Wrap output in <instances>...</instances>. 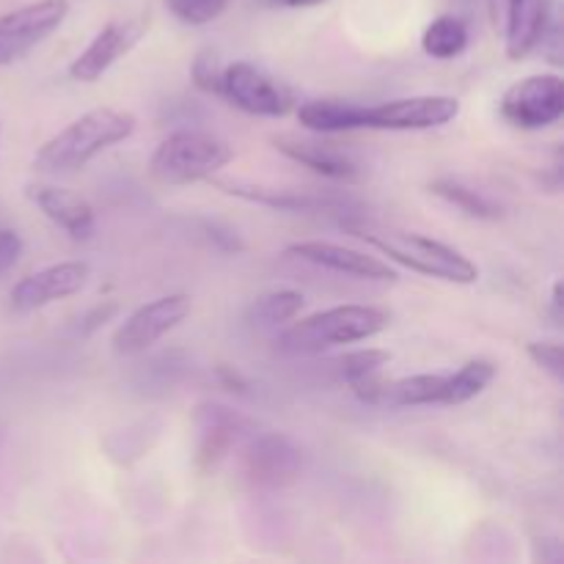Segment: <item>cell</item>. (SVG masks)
I'll list each match as a JSON object with an SVG mask.
<instances>
[{"instance_id": "cell-5", "label": "cell", "mask_w": 564, "mask_h": 564, "mask_svg": "<svg viewBox=\"0 0 564 564\" xmlns=\"http://www.w3.org/2000/svg\"><path fill=\"white\" fill-rule=\"evenodd\" d=\"M220 97L235 108L264 119H284L295 110L290 88L251 61H235L220 72Z\"/></svg>"}, {"instance_id": "cell-2", "label": "cell", "mask_w": 564, "mask_h": 564, "mask_svg": "<svg viewBox=\"0 0 564 564\" xmlns=\"http://www.w3.org/2000/svg\"><path fill=\"white\" fill-rule=\"evenodd\" d=\"M389 323L391 314L386 308L347 303V306L308 314L303 319L295 317L292 323H286L275 345H279L281 352H290V356H317V352L330 350V347L372 339V336L383 334Z\"/></svg>"}, {"instance_id": "cell-21", "label": "cell", "mask_w": 564, "mask_h": 564, "mask_svg": "<svg viewBox=\"0 0 564 564\" xmlns=\"http://www.w3.org/2000/svg\"><path fill=\"white\" fill-rule=\"evenodd\" d=\"M496 378V364L488 358H471L463 364L455 375H446V394L444 405H463L482 394Z\"/></svg>"}, {"instance_id": "cell-26", "label": "cell", "mask_w": 564, "mask_h": 564, "mask_svg": "<svg viewBox=\"0 0 564 564\" xmlns=\"http://www.w3.org/2000/svg\"><path fill=\"white\" fill-rule=\"evenodd\" d=\"M220 72H224V66L218 64V58H215L213 50H202V53L193 58L191 77H193V83L202 88V91L220 97Z\"/></svg>"}, {"instance_id": "cell-23", "label": "cell", "mask_w": 564, "mask_h": 564, "mask_svg": "<svg viewBox=\"0 0 564 564\" xmlns=\"http://www.w3.org/2000/svg\"><path fill=\"white\" fill-rule=\"evenodd\" d=\"M303 295L295 290H273L257 297L251 314L259 325H286L301 314Z\"/></svg>"}, {"instance_id": "cell-6", "label": "cell", "mask_w": 564, "mask_h": 564, "mask_svg": "<svg viewBox=\"0 0 564 564\" xmlns=\"http://www.w3.org/2000/svg\"><path fill=\"white\" fill-rule=\"evenodd\" d=\"M501 116L518 130H545L564 116V80L554 72L529 75L501 97Z\"/></svg>"}, {"instance_id": "cell-9", "label": "cell", "mask_w": 564, "mask_h": 564, "mask_svg": "<svg viewBox=\"0 0 564 564\" xmlns=\"http://www.w3.org/2000/svg\"><path fill=\"white\" fill-rule=\"evenodd\" d=\"M303 452L290 435L262 433L242 449L240 474L251 488L281 490L301 474Z\"/></svg>"}, {"instance_id": "cell-15", "label": "cell", "mask_w": 564, "mask_h": 564, "mask_svg": "<svg viewBox=\"0 0 564 564\" xmlns=\"http://www.w3.org/2000/svg\"><path fill=\"white\" fill-rule=\"evenodd\" d=\"M196 424H198V449H196V466L198 471H213L229 449L235 446V441L240 438V433H246L251 427L246 416H240L237 411L226 405H198L196 411Z\"/></svg>"}, {"instance_id": "cell-8", "label": "cell", "mask_w": 564, "mask_h": 564, "mask_svg": "<svg viewBox=\"0 0 564 564\" xmlns=\"http://www.w3.org/2000/svg\"><path fill=\"white\" fill-rule=\"evenodd\" d=\"M69 14V0H36L0 17V66L25 58Z\"/></svg>"}, {"instance_id": "cell-33", "label": "cell", "mask_w": 564, "mask_h": 564, "mask_svg": "<svg viewBox=\"0 0 564 564\" xmlns=\"http://www.w3.org/2000/svg\"><path fill=\"white\" fill-rule=\"evenodd\" d=\"M551 312H554V319L560 323L562 319V281H554V286H551Z\"/></svg>"}, {"instance_id": "cell-13", "label": "cell", "mask_w": 564, "mask_h": 564, "mask_svg": "<svg viewBox=\"0 0 564 564\" xmlns=\"http://www.w3.org/2000/svg\"><path fill=\"white\" fill-rule=\"evenodd\" d=\"M286 257L301 259V262L317 264V268L334 270V273L352 275V279L361 281H394L397 270L389 262L378 257H369V253L356 251V248L336 246V242H323V240H306L295 242V246L286 248Z\"/></svg>"}, {"instance_id": "cell-20", "label": "cell", "mask_w": 564, "mask_h": 564, "mask_svg": "<svg viewBox=\"0 0 564 564\" xmlns=\"http://www.w3.org/2000/svg\"><path fill=\"white\" fill-rule=\"evenodd\" d=\"M468 47V25L455 14H441L424 28L422 50L435 61H452Z\"/></svg>"}, {"instance_id": "cell-12", "label": "cell", "mask_w": 564, "mask_h": 564, "mask_svg": "<svg viewBox=\"0 0 564 564\" xmlns=\"http://www.w3.org/2000/svg\"><path fill=\"white\" fill-rule=\"evenodd\" d=\"M88 275H91V270L86 262H58L36 270V273L25 275L20 284H14L9 295L11 308L14 312H36L50 303L77 295L86 286Z\"/></svg>"}, {"instance_id": "cell-27", "label": "cell", "mask_w": 564, "mask_h": 564, "mask_svg": "<svg viewBox=\"0 0 564 564\" xmlns=\"http://www.w3.org/2000/svg\"><path fill=\"white\" fill-rule=\"evenodd\" d=\"M529 358H532L543 372H549L556 383H562L564 380L562 345H556V341H532V345H529Z\"/></svg>"}, {"instance_id": "cell-14", "label": "cell", "mask_w": 564, "mask_h": 564, "mask_svg": "<svg viewBox=\"0 0 564 564\" xmlns=\"http://www.w3.org/2000/svg\"><path fill=\"white\" fill-rule=\"evenodd\" d=\"M28 198L36 204L44 213V218L53 220L58 229H64L72 240L83 242L91 240L94 231H97V213L88 204V198H83L80 193L69 191V187L58 185H28L25 187Z\"/></svg>"}, {"instance_id": "cell-10", "label": "cell", "mask_w": 564, "mask_h": 564, "mask_svg": "<svg viewBox=\"0 0 564 564\" xmlns=\"http://www.w3.org/2000/svg\"><path fill=\"white\" fill-rule=\"evenodd\" d=\"M191 308V295H185V292H174V295H163L152 303H143L116 328L113 350L119 356H138V352L149 350L154 341H160L176 325L185 323Z\"/></svg>"}, {"instance_id": "cell-1", "label": "cell", "mask_w": 564, "mask_h": 564, "mask_svg": "<svg viewBox=\"0 0 564 564\" xmlns=\"http://www.w3.org/2000/svg\"><path fill=\"white\" fill-rule=\"evenodd\" d=\"M135 132V116L119 108H94L55 132L39 147L33 165L47 174H69L86 169L97 154Z\"/></svg>"}, {"instance_id": "cell-31", "label": "cell", "mask_w": 564, "mask_h": 564, "mask_svg": "<svg viewBox=\"0 0 564 564\" xmlns=\"http://www.w3.org/2000/svg\"><path fill=\"white\" fill-rule=\"evenodd\" d=\"M119 312V306H116V303H105V306H97L94 308V312H88V317L83 319V330H86V334H91V330H97L99 325H105L108 323L110 317H113V314Z\"/></svg>"}, {"instance_id": "cell-32", "label": "cell", "mask_w": 564, "mask_h": 564, "mask_svg": "<svg viewBox=\"0 0 564 564\" xmlns=\"http://www.w3.org/2000/svg\"><path fill=\"white\" fill-rule=\"evenodd\" d=\"M273 9H312V6L325 3V0H264Z\"/></svg>"}, {"instance_id": "cell-17", "label": "cell", "mask_w": 564, "mask_h": 564, "mask_svg": "<svg viewBox=\"0 0 564 564\" xmlns=\"http://www.w3.org/2000/svg\"><path fill=\"white\" fill-rule=\"evenodd\" d=\"M297 121L312 132H352L364 130V102L352 99H312L297 108Z\"/></svg>"}, {"instance_id": "cell-4", "label": "cell", "mask_w": 564, "mask_h": 564, "mask_svg": "<svg viewBox=\"0 0 564 564\" xmlns=\"http://www.w3.org/2000/svg\"><path fill=\"white\" fill-rule=\"evenodd\" d=\"M235 160V149L220 138L196 130L171 132L152 154V176L163 185H191L213 180Z\"/></svg>"}, {"instance_id": "cell-28", "label": "cell", "mask_w": 564, "mask_h": 564, "mask_svg": "<svg viewBox=\"0 0 564 564\" xmlns=\"http://www.w3.org/2000/svg\"><path fill=\"white\" fill-rule=\"evenodd\" d=\"M523 3L527 0H488L490 17H494V25L501 28L505 39H510L516 33L518 22H521Z\"/></svg>"}, {"instance_id": "cell-18", "label": "cell", "mask_w": 564, "mask_h": 564, "mask_svg": "<svg viewBox=\"0 0 564 564\" xmlns=\"http://www.w3.org/2000/svg\"><path fill=\"white\" fill-rule=\"evenodd\" d=\"M446 375H411L400 380H383L380 405L391 408H424L444 405Z\"/></svg>"}, {"instance_id": "cell-3", "label": "cell", "mask_w": 564, "mask_h": 564, "mask_svg": "<svg viewBox=\"0 0 564 564\" xmlns=\"http://www.w3.org/2000/svg\"><path fill=\"white\" fill-rule=\"evenodd\" d=\"M345 229L350 235L361 237L372 248H378L383 257L391 262L402 264V268L413 270L427 279L449 281V284H474L479 279V268L460 253L457 248L446 246V242L433 240V237L416 235V231H397V229H372V226L352 224L347 220Z\"/></svg>"}, {"instance_id": "cell-11", "label": "cell", "mask_w": 564, "mask_h": 564, "mask_svg": "<svg viewBox=\"0 0 564 564\" xmlns=\"http://www.w3.org/2000/svg\"><path fill=\"white\" fill-rule=\"evenodd\" d=\"M149 14L127 17V20H113L88 42L83 53L69 64V77L77 83H97L113 64H119L124 55L141 44L149 31Z\"/></svg>"}, {"instance_id": "cell-22", "label": "cell", "mask_w": 564, "mask_h": 564, "mask_svg": "<svg viewBox=\"0 0 564 564\" xmlns=\"http://www.w3.org/2000/svg\"><path fill=\"white\" fill-rule=\"evenodd\" d=\"M430 191H433V196L444 198L446 204H452V207H457L460 213H466L468 218L496 220L501 215L499 204H494L488 196H482V193L466 187L463 182L435 180V182H430Z\"/></svg>"}, {"instance_id": "cell-25", "label": "cell", "mask_w": 564, "mask_h": 564, "mask_svg": "<svg viewBox=\"0 0 564 564\" xmlns=\"http://www.w3.org/2000/svg\"><path fill=\"white\" fill-rule=\"evenodd\" d=\"M165 6L185 25H207L229 9L231 0H165Z\"/></svg>"}, {"instance_id": "cell-30", "label": "cell", "mask_w": 564, "mask_h": 564, "mask_svg": "<svg viewBox=\"0 0 564 564\" xmlns=\"http://www.w3.org/2000/svg\"><path fill=\"white\" fill-rule=\"evenodd\" d=\"M215 375H218V380H220V386H224V389L237 391V394H246V391H248L246 375H242L237 367H229V364H218V367H215Z\"/></svg>"}, {"instance_id": "cell-7", "label": "cell", "mask_w": 564, "mask_h": 564, "mask_svg": "<svg viewBox=\"0 0 564 564\" xmlns=\"http://www.w3.org/2000/svg\"><path fill=\"white\" fill-rule=\"evenodd\" d=\"M460 116V102L446 94H419L389 102L364 105V130H433Z\"/></svg>"}, {"instance_id": "cell-19", "label": "cell", "mask_w": 564, "mask_h": 564, "mask_svg": "<svg viewBox=\"0 0 564 564\" xmlns=\"http://www.w3.org/2000/svg\"><path fill=\"white\" fill-rule=\"evenodd\" d=\"M218 187L220 191L231 193V196H237V198L262 204V207L284 209V213H317V209L339 207L334 198H319V196H308V193H295V191H273V187L240 185V182H224V185H218Z\"/></svg>"}, {"instance_id": "cell-16", "label": "cell", "mask_w": 564, "mask_h": 564, "mask_svg": "<svg viewBox=\"0 0 564 564\" xmlns=\"http://www.w3.org/2000/svg\"><path fill=\"white\" fill-rule=\"evenodd\" d=\"M273 147L279 149L284 158L295 160L303 169L314 171V174L325 176V180L334 182H356L361 176L356 160L347 152L336 149L334 143H319V141H306V138L295 135H275Z\"/></svg>"}, {"instance_id": "cell-24", "label": "cell", "mask_w": 564, "mask_h": 564, "mask_svg": "<svg viewBox=\"0 0 564 564\" xmlns=\"http://www.w3.org/2000/svg\"><path fill=\"white\" fill-rule=\"evenodd\" d=\"M391 352L389 350H375V347H367V350L347 352L345 358H339V375L347 383V389L361 380L375 378V375H383V367H389Z\"/></svg>"}, {"instance_id": "cell-29", "label": "cell", "mask_w": 564, "mask_h": 564, "mask_svg": "<svg viewBox=\"0 0 564 564\" xmlns=\"http://www.w3.org/2000/svg\"><path fill=\"white\" fill-rule=\"evenodd\" d=\"M22 253V237L14 229H0V275L9 273Z\"/></svg>"}]
</instances>
